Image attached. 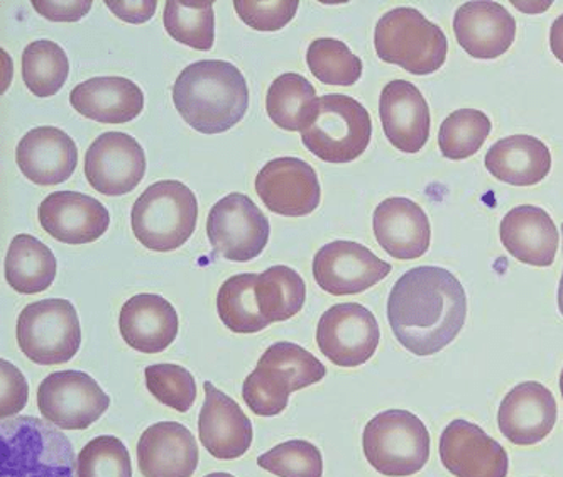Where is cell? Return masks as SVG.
<instances>
[{"instance_id": "obj_4", "label": "cell", "mask_w": 563, "mask_h": 477, "mask_svg": "<svg viewBox=\"0 0 563 477\" xmlns=\"http://www.w3.org/2000/svg\"><path fill=\"white\" fill-rule=\"evenodd\" d=\"M194 191L176 180L151 185L132 206L131 225L146 249L168 253L184 246L197 228Z\"/></svg>"}, {"instance_id": "obj_13", "label": "cell", "mask_w": 563, "mask_h": 477, "mask_svg": "<svg viewBox=\"0 0 563 477\" xmlns=\"http://www.w3.org/2000/svg\"><path fill=\"white\" fill-rule=\"evenodd\" d=\"M144 173L146 155L143 146L129 134H102L85 155L88 184L107 197L131 193L143 181Z\"/></svg>"}, {"instance_id": "obj_47", "label": "cell", "mask_w": 563, "mask_h": 477, "mask_svg": "<svg viewBox=\"0 0 563 477\" xmlns=\"http://www.w3.org/2000/svg\"><path fill=\"white\" fill-rule=\"evenodd\" d=\"M206 477H235V476H232V474H229V473H212Z\"/></svg>"}, {"instance_id": "obj_18", "label": "cell", "mask_w": 563, "mask_h": 477, "mask_svg": "<svg viewBox=\"0 0 563 477\" xmlns=\"http://www.w3.org/2000/svg\"><path fill=\"white\" fill-rule=\"evenodd\" d=\"M556 401L542 382L527 381L506 395L498 411L503 435L515 445H534L545 441L556 423Z\"/></svg>"}, {"instance_id": "obj_11", "label": "cell", "mask_w": 563, "mask_h": 477, "mask_svg": "<svg viewBox=\"0 0 563 477\" xmlns=\"http://www.w3.org/2000/svg\"><path fill=\"white\" fill-rule=\"evenodd\" d=\"M379 341L376 317L358 303H339L320 317L317 344L335 366H363L376 354Z\"/></svg>"}, {"instance_id": "obj_6", "label": "cell", "mask_w": 563, "mask_h": 477, "mask_svg": "<svg viewBox=\"0 0 563 477\" xmlns=\"http://www.w3.org/2000/svg\"><path fill=\"white\" fill-rule=\"evenodd\" d=\"M367 463L386 477H410L430 459L427 425L407 410H386L363 433Z\"/></svg>"}, {"instance_id": "obj_17", "label": "cell", "mask_w": 563, "mask_h": 477, "mask_svg": "<svg viewBox=\"0 0 563 477\" xmlns=\"http://www.w3.org/2000/svg\"><path fill=\"white\" fill-rule=\"evenodd\" d=\"M206 401L198 417V437L216 459L234 461L253 444V423L228 395L207 381Z\"/></svg>"}, {"instance_id": "obj_48", "label": "cell", "mask_w": 563, "mask_h": 477, "mask_svg": "<svg viewBox=\"0 0 563 477\" xmlns=\"http://www.w3.org/2000/svg\"><path fill=\"white\" fill-rule=\"evenodd\" d=\"M560 391H562V398H563V369H562V375H560Z\"/></svg>"}, {"instance_id": "obj_2", "label": "cell", "mask_w": 563, "mask_h": 477, "mask_svg": "<svg viewBox=\"0 0 563 477\" xmlns=\"http://www.w3.org/2000/svg\"><path fill=\"white\" fill-rule=\"evenodd\" d=\"M173 103L190 127L222 134L244 119L250 89L235 65L222 59L191 63L173 85Z\"/></svg>"}, {"instance_id": "obj_10", "label": "cell", "mask_w": 563, "mask_h": 477, "mask_svg": "<svg viewBox=\"0 0 563 477\" xmlns=\"http://www.w3.org/2000/svg\"><path fill=\"white\" fill-rule=\"evenodd\" d=\"M37 407L44 420L62 430H85L109 410L110 397L87 373L59 371L41 382Z\"/></svg>"}, {"instance_id": "obj_44", "label": "cell", "mask_w": 563, "mask_h": 477, "mask_svg": "<svg viewBox=\"0 0 563 477\" xmlns=\"http://www.w3.org/2000/svg\"><path fill=\"white\" fill-rule=\"evenodd\" d=\"M110 12L115 18L122 19L129 24H144L153 19L157 9L156 0H141V2H122V0H106Z\"/></svg>"}, {"instance_id": "obj_42", "label": "cell", "mask_w": 563, "mask_h": 477, "mask_svg": "<svg viewBox=\"0 0 563 477\" xmlns=\"http://www.w3.org/2000/svg\"><path fill=\"white\" fill-rule=\"evenodd\" d=\"M0 415L2 420L24 410L30 398V385L14 364L0 360Z\"/></svg>"}, {"instance_id": "obj_39", "label": "cell", "mask_w": 563, "mask_h": 477, "mask_svg": "<svg viewBox=\"0 0 563 477\" xmlns=\"http://www.w3.org/2000/svg\"><path fill=\"white\" fill-rule=\"evenodd\" d=\"M77 463L78 477H132L131 455L114 435L88 442Z\"/></svg>"}, {"instance_id": "obj_24", "label": "cell", "mask_w": 563, "mask_h": 477, "mask_svg": "<svg viewBox=\"0 0 563 477\" xmlns=\"http://www.w3.org/2000/svg\"><path fill=\"white\" fill-rule=\"evenodd\" d=\"M178 329L175 307L159 295H136L122 306L119 331L129 347L140 353L157 354L168 350Z\"/></svg>"}, {"instance_id": "obj_1", "label": "cell", "mask_w": 563, "mask_h": 477, "mask_svg": "<svg viewBox=\"0 0 563 477\" xmlns=\"http://www.w3.org/2000/svg\"><path fill=\"white\" fill-rule=\"evenodd\" d=\"M467 319V295L449 269L418 266L396 281L388 298L393 334L418 357L433 356L457 339Z\"/></svg>"}, {"instance_id": "obj_26", "label": "cell", "mask_w": 563, "mask_h": 477, "mask_svg": "<svg viewBox=\"0 0 563 477\" xmlns=\"http://www.w3.org/2000/svg\"><path fill=\"white\" fill-rule=\"evenodd\" d=\"M78 114L102 124H128L143 112L140 85L124 77H96L81 81L70 93Z\"/></svg>"}, {"instance_id": "obj_38", "label": "cell", "mask_w": 563, "mask_h": 477, "mask_svg": "<svg viewBox=\"0 0 563 477\" xmlns=\"http://www.w3.org/2000/svg\"><path fill=\"white\" fill-rule=\"evenodd\" d=\"M257 464L278 477H323L322 452L307 441L283 442L260 455Z\"/></svg>"}, {"instance_id": "obj_16", "label": "cell", "mask_w": 563, "mask_h": 477, "mask_svg": "<svg viewBox=\"0 0 563 477\" xmlns=\"http://www.w3.org/2000/svg\"><path fill=\"white\" fill-rule=\"evenodd\" d=\"M40 224L59 243H96L110 225V213L99 200L78 191H55L40 206Z\"/></svg>"}, {"instance_id": "obj_36", "label": "cell", "mask_w": 563, "mask_h": 477, "mask_svg": "<svg viewBox=\"0 0 563 477\" xmlns=\"http://www.w3.org/2000/svg\"><path fill=\"white\" fill-rule=\"evenodd\" d=\"M295 391L288 373L272 364L257 360L256 369L242 385L245 404L260 417H276L288 407L289 395Z\"/></svg>"}, {"instance_id": "obj_33", "label": "cell", "mask_w": 563, "mask_h": 477, "mask_svg": "<svg viewBox=\"0 0 563 477\" xmlns=\"http://www.w3.org/2000/svg\"><path fill=\"white\" fill-rule=\"evenodd\" d=\"M166 31L181 45L209 52L216 43V12L213 2L168 0L163 15Z\"/></svg>"}, {"instance_id": "obj_31", "label": "cell", "mask_w": 563, "mask_h": 477, "mask_svg": "<svg viewBox=\"0 0 563 477\" xmlns=\"http://www.w3.org/2000/svg\"><path fill=\"white\" fill-rule=\"evenodd\" d=\"M256 273L232 276L217 295V312L229 331L235 334H256L272 323L264 319L256 300Z\"/></svg>"}, {"instance_id": "obj_22", "label": "cell", "mask_w": 563, "mask_h": 477, "mask_svg": "<svg viewBox=\"0 0 563 477\" xmlns=\"http://www.w3.org/2000/svg\"><path fill=\"white\" fill-rule=\"evenodd\" d=\"M198 459L194 433L181 423H154L137 442V464L144 477H191Z\"/></svg>"}, {"instance_id": "obj_15", "label": "cell", "mask_w": 563, "mask_h": 477, "mask_svg": "<svg viewBox=\"0 0 563 477\" xmlns=\"http://www.w3.org/2000/svg\"><path fill=\"white\" fill-rule=\"evenodd\" d=\"M440 459L455 477H508V452L476 423L454 420L440 437Z\"/></svg>"}, {"instance_id": "obj_29", "label": "cell", "mask_w": 563, "mask_h": 477, "mask_svg": "<svg viewBox=\"0 0 563 477\" xmlns=\"http://www.w3.org/2000/svg\"><path fill=\"white\" fill-rule=\"evenodd\" d=\"M319 106L313 85L298 74L282 75L267 90V115L285 131H307L319 114Z\"/></svg>"}, {"instance_id": "obj_19", "label": "cell", "mask_w": 563, "mask_h": 477, "mask_svg": "<svg viewBox=\"0 0 563 477\" xmlns=\"http://www.w3.org/2000/svg\"><path fill=\"white\" fill-rule=\"evenodd\" d=\"M379 118L386 140L407 155L423 149L430 137V109L417 85L393 80L379 99Z\"/></svg>"}, {"instance_id": "obj_21", "label": "cell", "mask_w": 563, "mask_h": 477, "mask_svg": "<svg viewBox=\"0 0 563 477\" xmlns=\"http://www.w3.org/2000/svg\"><path fill=\"white\" fill-rule=\"evenodd\" d=\"M15 162L33 184L43 187L65 184L78 165L77 144L62 129L41 125L19 141Z\"/></svg>"}, {"instance_id": "obj_7", "label": "cell", "mask_w": 563, "mask_h": 477, "mask_svg": "<svg viewBox=\"0 0 563 477\" xmlns=\"http://www.w3.org/2000/svg\"><path fill=\"white\" fill-rule=\"evenodd\" d=\"M373 122L363 103L342 93L320 97L319 114L301 133L311 155L333 165L354 162L369 146Z\"/></svg>"}, {"instance_id": "obj_12", "label": "cell", "mask_w": 563, "mask_h": 477, "mask_svg": "<svg viewBox=\"0 0 563 477\" xmlns=\"http://www.w3.org/2000/svg\"><path fill=\"white\" fill-rule=\"evenodd\" d=\"M391 271L389 263L354 241H333L314 254L313 259L314 281L335 297L363 293Z\"/></svg>"}, {"instance_id": "obj_27", "label": "cell", "mask_w": 563, "mask_h": 477, "mask_svg": "<svg viewBox=\"0 0 563 477\" xmlns=\"http://www.w3.org/2000/svg\"><path fill=\"white\" fill-rule=\"evenodd\" d=\"M484 165L503 184L531 187L549 177L552 155L542 141L518 134L493 144L487 151Z\"/></svg>"}, {"instance_id": "obj_32", "label": "cell", "mask_w": 563, "mask_h": 477, "mask_svg": "<svg viewBox=\"0 0 563 477\" xmlns=\"http://www.w3.org/2000/svg\"><path fill=\"white\" fill-rule=\"evenodd\" d=\"M70 75V59L55 41L40 40L22 53V80L40 99L56 96Z\"/></svg>"}, {"instance_id": "obj_41", "label": "cell", "mask_w": 563, "mask_h": 477, "mask_svg": "<svg viewBox=\"0 0 563 477\" xmlns=\"http://www.w3.org/2000/svg\"><path fill=\"white\" fill-rule=\"evenodd\" d=\"M298 0H235L234 9L242 23L263 33L283 30L297 15Z\"/></svg>"}, {"instance_id": "obj_9", "label": "cell", "mask_w": 563, "mask_h": 477, "mask_svg": "<svg viewBox=\"0 0 563 477\" xmlns=\"http://www.w3.org/2000/svg\"><path fill=\"white\" fill-rule=\"evenodd\" d=\"M269 221L244 193H229L210 210L207 234L216 254L234 263L253 262L269 241Z\"/></svg>"}, {"instance_id": "obj_40", "label": "cell", "mask_w": 563, "mask_h": 477, "mask_svg": "<svg viewBox=\"0 0 563 477\" xmlns=\"http://www.w3.org/2000/svg\"><path fill=\"white\" fill-rule=\"evenodd\" d=\"M260 360L288 373L295 391L317 385L327 375L325 366L313 354L292 342H276L264 351Z\"/></svg>"}, {"instance_id": "obj_28", "label": "cell", "mask_w": 563, "mask_h": 477, "mask_svg": "<svg viewBox=\"0 0 563 477\" xmlns=\"http://www.w3.org/2000/svg\"><path fill=\"white\" fill-rule=\"evenodd\" d=\"M55 254L40 239L19 234L12 239L5 256V279L19 293L34 295L48 290L56 278Z\"/></svg>"}, {"instance_id": "obj_34", "label": "cell", "mask_w": 563, "mask_h": 477, "mask_svg": "<svg viewBox=\"0 0 563 477\" xmlns=\"http://www.w3.org/2000/svg\"><path fill=\"white\" fill-rule=\"evenodd\" d=\"M490 129V119L483 111L459 109L440 125V153L452 162L471 158L486 143Z\"/></svg>"}, {"instance_id": "obj_14", "label": "cell", "mask_w": 563, "mask_h": 477, "mask_svg": "<svg viewBox=\"0 0 563 477\" xmlns=\"http://www.w3.org/2000/svg\"><path fill=\"white\" fill-rule=\"evenodd\" d=\"M256 191L264 206L285 217H305L319 209V177L300 158H278L257 173Z\"/></svg>"}, {"instance_id": "obj_43", "label": "cell", "mask_w": 563, "mask_h": 477, "mask_svg": "<svg viewBox=\"0 0 563 477\" xmlns=\"http://www.w3.org/2000/svg\"><path fill=\"white\" fill-rule=\"evenodd\" d=\"M34 11L53 23H77L92 9V0H71V2H55V0H33Z\"/></svg>"}, {"instance_id": "obj_25", "label": "cell", "mask_w": 563, "mask_h": 477, "mask_svg": "<svg viewBox=\"0 0 563 477\" xmlns=\"http://www.w3.org/2000/svg\"><path fill=\"white\" fill-rule=\"evenodd\" d=\"M501 243L518 262L547 268L555 262L560 234L549 212L521 206L509 210L503 219Z\"/></svg>"}, {"instance_id": "obj_35", "label": "cell", "mask_w": 563, "mask_h": 477, "mask_svg": "<svg viewBox=\"0 0 563 477\" xmlns=\"http://www.w3.org/2000/svg\"><path fill=\"white\" fill-rule=\"evenodd\" d=\"M308 68L322 84L351 87L363 77V59L345 43L332 37L314 40L307 52Z\"/></svg>"}, {"instance_id": "obj_20", "label": "cell", "mask_w": 563, "mask_h": 477, "mask_svg": "<svg viewBox=\"0 0 563 477\" xmlns=\"http://www.w3.org/2000/svg\"><path fill=\"white\" fill-rule=\"evenodd\" d=\"M373 229L379 246L399 262H411L427 254L432 239L427 213L405 197L380 202L374 210Z\"/></svg>"}, {"instance_id": "obj_8", "label": "cell", "mask_w": 563, "mask_h": 477, "mask_svg": "<svg viewBox=\"0 0 563 477\" xmlns=\"http://www.w3.org/2000/svg\"><path fill=\"white\" fill-rule=\"evenodd\" d=\"M18 344L22 354L40 366L74 359L81 344L80 320L74 303L62 298L30 303L18 319Z\"/></svg>"}, {"instance_id": "obj_37", "label": "cell", "mask_w": 563, "mask_h": 477, "mask_svg": "<svg viewBox=\"0 0 563 477\" xmlns=\"http://www.w3.org/2000/svg\"><path fill=\"white\" fill-rule=\"evenodd\" d=\"M146 386L159 403L187 413L197 400V382L185 367L178 364H153L147 366Z\"/></svg>"}, {"instance_id": "obj_3", "label": "cell", "mask_w": 563, "mask_h": 477, "mask_svg": "<svg viewBox=\"0 0 563 477\" xmlns=\"http://www.w3.org/2000/svg\"><path fill=\"white\" fill-rule=\"evenodd\" d=\"M77 466L71 442L48 420L0 423V477H75Z\"/></svg>"}, {"instance_id": "obj_23", "label": "cell", "mask_w": 563, "mask_h": 477, "mask_svg": "<svg viewBox=\"0 0 563 477\" xmlns=\"http://www.w3.org/2000/svg\"><path fill=\"white\" fill-rule=\"evenodd\" d=\"M455 37L467 55L494 59L505 55L516 37V21L496 2H467L455 12Z\"/></svg>"}, {"instance_id": "obj_30", "label": "cell", "mask_w": 563, "mask_h": 477, "mask_svg": "<svg viewBox=\"0 0 563 477\" xmlns=\"http://www.w3.org/2000/svg\"><path fill=\"white\" fill-rule=\"evenodd\" d=\"M256 300L267 322H285L303 309L307 287L289 266H272L257 276Z\"/></svg>"}, {"instance_id": "obj_5", "label": "cell", "mask_w": 563, "mask_h": 477, "mask_svg": "<svg viewBox=\"0 0 563 477\" xmlns=\"http://www.w3.org/2000/svg\"><path fill=\"white\" fill-rule=\"evenodd\" d=\"M374 48L383 62L421 77L443 67L449 41L418 9L396 8L379 19L374 31Z\"/></svg>"}, {"instance_id": "obj_46", "label": "cell", "mask_w": 563, "mask_h": 477, "mask_svg": "<svg viewBox=\"0 0 563 477\" xmlns=\"http://www.w3.org/2000/svg\"><path fill=\"white\" fill-rule=\"evenodd\" d=\"M562 235H563V224H562ZM559 310L563 317V275H562V279H560V285H559Z\"/></svg>"}, {"instance_id": "obj_45", "label": "cell", "mask_w": 563, "mask_h": 477, "mask_svg": "<svg viewBox=\"0 0 563 477\" xmlns=\"http://www.w3.org/2000/svg\"><path fill=\"white\" fill-rule=\"evenodd\" d=\"M550 49L555 58L563 63V14L555 19L550 30Z\"/></svg>"}]
</instances>
